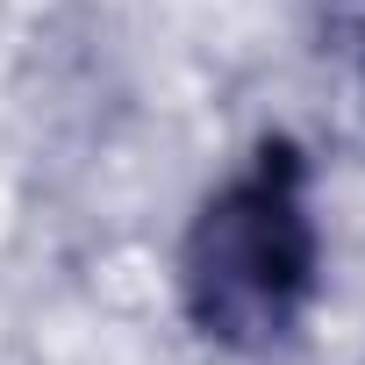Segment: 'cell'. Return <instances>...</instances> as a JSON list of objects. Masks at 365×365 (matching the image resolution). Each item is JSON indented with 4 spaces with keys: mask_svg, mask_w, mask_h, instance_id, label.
Listing matches in <instances>:
<instances>
[{
    "mask_svg": "<svg viewBox=\"0 0 365 365\" xmlns=\"http://www.w3.org/2000/svg\"><path fill=\"white\" fill-rule=\"evenodd\" d=\"M315 265L322 244L308 215V172L287 143H265L194 215L179 294H187L201 336L230 351H272L294 336L301 308L315 301Z\"/></svg>",
    "mask_w": 365,
    "mask_h": 365,
    "instance_id": "1",
    "label": "cell"
}]
</instances>
